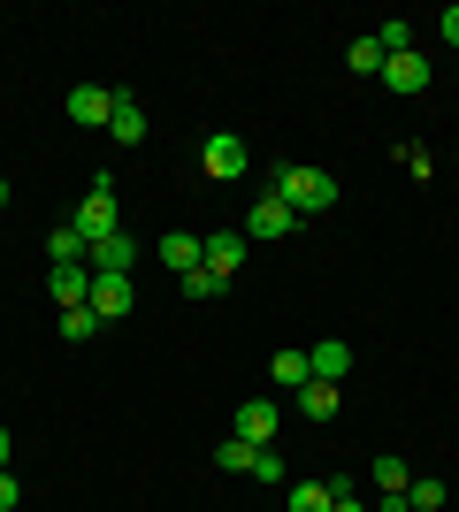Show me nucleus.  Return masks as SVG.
I'll use <instances>...</instances> for the list:
<instances>
[{
	"mask_svg": "<svg viewBox=\"0 0 459 512\" xmlns=\"http://www.w3.org/2000/svg\"><path fill=\"white\" fill-rule=\"evenodd\" d=\"M268 192L284 199L291 214H322V207H337V176H329V169H299V161H284V169L268 176Z\"/></svg>",
	"mask_w": 459,
	"mask_h": 512,
	"instance_id": "obj_1",
	"label": "nucleus"
},
{
	"mask_svg": "<svg viewBox=\"0 0 459 512\" xmlns=\"http://www.w3.org/2000/svg\"><path fill=\"white\" fill-rule=\"evenodd\" d=\"M69 230L85 237V245H100V237L123 230V222H115V184H108V176H92V192H85V207L69 214Z\"/></svg>",
	"mask_w": 459,
	"mask_h": 512,
	"instance_id": "obj_2",
	"label": "nucleus"
},
{
	"mask_svg": "<svg viewBox=\"0 0 459 512\" xmlns=\"http://www.w3.org/2000/svg\"><path fill=\"white\" fill-rule=\"evenodd\" d=\"M199 169L230 184V176H245V169H253V153H245V138H230V130H215V138L199 146Z\"/></svg>",
	"mask_w": 459,
	"mask_h": 512,
	"instance_id": "obj_3",
	"label": "nucleus"
},
{
	"mask_svg": "<svg viewBox=\"0 0 459 512\" xmlns=\"http://www.w3.org/2000/svg\"><path fill=\"white\" fill-rule=\"evenodd\" d=\"M115 100H123L115 85H77V92H69V123H85V130H108Z\"/></svg>",
	"mask_w": 459,
	"mask_h": 512,
	"instance_id": "obj_4",
	"label": "nucleus"
},
{
	"mask_svg": "<svg viewBox=\"0 0 459 512\" xmlns=\"http://www.w3.org/2000/svg\"><path fill=\"white\" fill-rule=\"evenodd\" d=\"M291 222H299V214H291V207H284L276 192H261V199H253V214H245V237H261V245H276V237H291Z\"/></svg>",
	"mask_w": 459,
	"mask_h": 512,
	"instance_id": "obj_5",
	"label": "nucleus"
},
{
	"mask_svg": "<svg viewBox=\"0 0 459 512\" xmlns=\"http://www.w3.org/2000/svg\"><path fill=\"white\" fill-rule=\"evenodd\" d=\"M199 268H215V276L230 283V276L245 268V237H238V230H215V237H199Z\"/></svg>",
	"mask_w": 459,
	"mask_h": 512,
	"instance_id": "obj_6",
	"label": "nucleus"
},
{
	"mask_svg": "<svg viewBox=\"0 0 459 512\" xmlns=\"http://www.w3.org/2000/svg\"><path fill=\"white\" fill-rule=\"evenodd\" d=\"M276 428H284V406H276V398H245L238 406V436L245 444H276Z\"/></svg>",
	"mask_w": 459,
	"mask_h": 512,
	"instance_id": "obj_7",
	"label": "nucleus"
},
{
	"mask_svg": "<svg viewBox=\"0 0 459 512\" xmlns=\"http://www.w3.org/2000/svg\"><path fill=\"white\" fill-rule=\"evenodd\" d=\"M92 314H100V321H123V314H131V306H138V291H131V276H92Z\"/></svg>",
	"mask_w": 459,
	"mask_h": 512,
	"instance_id": "obj_8",
	"label": "nucleus"
},
{
	"mask_svg": "<svg viewBox=\"0 0 459 512\" xmlns=\"http://www.w3.org/2000/svg\"><path fill=\"white\" fill-rule=\"evenodd\" d=\"M306 367H314V383H345V367H352V344H345V337H322V344H306Z\"/></svg>",
	"mask_w": 459,
	"mask_h": 512,
	"instance_id": "obj_9",
	"label": "nucleus"
},
{
	"mask_svg": "<svg viewBox=\"0 0 459 512\" xmlns=\"http://www.w3.org/2000/svg\"><path fill=\"white\" fill-rule=\"evenodd\" d=\"M131 260H138V245L115 230V237H100V245H92V276H131Z\"/></svg>",
	"mask_w": 459,
	"mask_h": 512,
	"instance_id": "obj_10",
	"label": "nucleus"
},
{
	"mask_svg": "<svg viewBox=\"0 0 459 512\" xmlns=\"http://www.w3.org/2000/svg\"><path fill=\"white\" fill-rule=\"evenodd\" d=\"M108 138H115V146H146V107H138L131 92L115 100V115H108Z\"/></svg>",
	"mask_w": 459,
	"mask_h": 512,
	"instance_id": "obj_11",
	"label": "nucleus"
},
{
	"mask_svg": "<svg viewBox=\"0 0 459 512\" xmlns=\"http://www.w3.org/2000/svg\"><path fill=\"white\" fill-rule=\"evenodd\" d=\"M46 291H54V306H85L92 299V268H54V276H46Z\"/></svg>",
	"mask_w": 459,
	"mask_h": 512,
	"instance_id": "obj_12",
	"label": "nucleus"
},
{
	"mask_svg": "<svg viewBox=\"0 0 459 512\" xmlns=\"http://www.w3.org/2000/svg\"><path fill=\"white\" fill-rule=\"evenodd\" d=\"M383 85L391 92H429V62H421V54H391V62H383Z\"/></svg>",
	"mask_w": 459,
	"mask_h": 512,
	"instance_id": "obj_13",
	"label": "nucleus"
},
{
	"mask_svg": "<svg viewBox=\"0 0 459 512\" xmlns=\"http://www.w3.org/2000/svg\"><path fill=\"white\" fill-rule=\"evenodd\" d=\"M46 260H54V268H92V245H85V237H77V230L62 222V230L46 237Z\"/></svg>",
	"mask_w": 459,
	"mask_h": 512,
	"instance_id": "obj_14",
	"label": "nucleus"
},
{
	"mask_svg": "<svg viewBox=\"0 0 459 512\" xmlns=\"http://www.w3.org/2000/svg\"><path fill=\"white\" fill-rule=\"evenodd\" d=\"M268 375H276L284 390H306V383H314V367H306V352H299V344H284V352L268 360Z\"/></svg>",
	"mask_w": 459,
	"mask_h": 512,
	"instance_id": "obj_15",
	"label": "nucleus"
},
{
	"mask_svg": "<svg viewBox=\"0 0 459 512\" xmlns=\"http://www.w3.org/2000/svg\"><path fill=\"white\" fill-rule=\"evenodd\" d=\"M161 260H169L176 276H192V268H199V237L192 230H169V237H161Z\"/></svg>",
	"mask_w": 459,
	"mask_h": 512,
	"instance_id": "obj_16",
	"label": "nucleus"
},
{
	"mask_svg": "<svg viewBox=\"0 0 459 512\" xmlns=\"http://www.w3.org/2000/svg\"><path fill=\"white\" fill-rule=\"evenodd\" d=\"M54 329H62V337H69V344H85V337H100V329H108V321L92 314V306H69V314H62V321H54Z\"/></svg>",
	"mask_w": 459,
	"mask_h": 512,
	"instance_id": "obj_17",
	"label": "nucleus"
},
{
	"mask_svg": "<svg viewBox=\"0 0 459 512\" xmlns=\"http://www.w3.org/2000/svg\"><path fill=\"white\" fill-rule=\"evenodd\" d=\"M345 62H352V77H383V46H375V31L345 46Z\"/></svg>",
	"mask_w": 459,
	"mask_h": 512,
	"instance_id": "obj_18",
	"label": "nucleus"
},
{
	"mask_svg": "<svg viewBox=\"0 0 459 512\" xmlns=\"http://www.w3.org/2000/svg\"><path fill=\"white\" fill-rule=\"evenodd\" d=\"M253 451H261V444H245V436H222L215 467H222V474H253Z\"/></svg>",
	"mask_w": 459,
	"mask_h": 512,
	"instance_id": "obj_19",
	"label": "nucleus"
},
{
	"mask_svg": "<svg viewBox=\"0 0 459 512\" xmlns=\"http://www.w3.org/2000/svg\"><path fill=\"white\" fill-rule=\"evenodd\" d=\"M299 413H306V421H329V413H337V383H306L299 390Z\"/></svg>",
	"mask_w": 459,
	"mask_h": 512,
	"instance_id": "obj_20",
	"label": "nucleus"
},
{
	"mask_svg": "<svg viewBox=\"0 0 459 512\" xmlns=\"http://www.w3.org/2000/svg\"><path fill=\"white\" fill-rule=\"evenodd\" d=\"M291 512H329V482H291Z\"/></svg>",
	"mask_w": 459,
	"mask_h": 512,
	"instance_id": "obj_21",
	"label": "nucleus"
},
{
	"mask_svg": "<svg viewBox=\"0 0 459 512\" xmlns=\"http://www.w3.org/2000/svg\"><path fill=\"white\" fill-rule=\"evenodd\" d=\"M222 291H230V283H222L215 268H192V276H184V299H222Z\"/></svg>",
	"mask_w": 459,
	"mask_h": 512,
	"instance_id": "obj_22",
	"label": "nucleus"
},
{
	"mask_svg": "<svg viewBox=\"0 0 459 512\" xmlns=\"http://www.w3.org/2000/svg\"><path fill=\"white\" fill-rule=\"evenodd\" d=\"M375 490H406V459H398V451L375 459Z\"/></svg>",
	"mask_w": 459,
	"mask_h": 512,
	"instance_id": "obj_23",
	"label": "nucleus"
},
{
	"mask_svg": "<svg viewBox=\"0 0 459 512\" xmlns=\"http://www.w3.org/2000/svg\"><path fill=\"white\" fill-rule=\"evenodd\" d=\"M284 474H291V467H284V459H276V451H268V444L253 451V482H284Z\"/></svg>",
	"mask_w": 459,
	"mask_h": 512,
	"instance_id": "obj_24",
	"label": "nucleus"
},
{
	"mask_svg": "<svg viewBox=\"0 0 459 512\" xmlns=\"http://www.w3.org/2000/svg\"><path fill=\"white\" fill-rule=\"evenodd\" d=\"M406 505H414V512H437V505H444V482H414V490H406Z\"/></svg>",
	"mask_w": 459,
	"mask_h": 512,
	"instance_id": "obj_25",
	"label": "nucleus"
},
{
	"mask_svg": "<svg viewBox=\"0 0 459 512\" xmlns=\"http://www.w3.org/2000/svg\"><path fill=\"white\" fill-rule=\"evenodd\" d=\"M437 31H444V46H459V0H452V8L437 16Z\"/></svg>",
	"mask_w": 459,
	"mask_h": 512,
	"instance_id": "obj_26",
	"label": "nucleus"
},
{
	"mask_svg": "<svg viewBox=\"0 0 459 512\" xmlns=\"http://www.w3.org/2000/svg\"><path fill=\"white\" fill-rule=\"evenodd\" d=\"M375 512H414V505H406V490H383V497H375Z\"/></svg>",
	"mask_w": 459,
	"mask_h": 512,
	"instance_id": "obj_27",
	"label": "nucleus"
},
{
	"mask_svg": "<svg viewBox=\"0 0 459 512\" xmlns=\"http://www.w3.org/2000/svg\"><path fill=\"white\" fill-rule=\"evenodd\" d=\"M16 497H23V490L8 482V467H0V512H16Z\"/></svg>",
	"mask_w": 459,
	"mask_h": 512,
	"instance_id": "obj_28",
	"label": "nucleus"
},
{
	"mask_svg": "<svg viewBox=\"0 0 459 512\" xmlns=\"http://www.w3.org/2000/svg\"><path fill=\"white\" fill-rule=\"evenodd\" d=\"M0 467H8V428H0Z\"/></svg>",
	"mask_w": 459,
	"mask_h": 512,
	"instance_id": "obj_29",
	"label": "nucleus"
},
{
	"mask_svg": "<svg viewBox=\"0 0 459 512\" xmlns=\"http://www.w3.org/2000/svg\"><path fill=\"white\" fill-rule=\"evenodd\" d=\"M0 207H8V176H0Z\"/></svg>",
	"mask_w": 459,
	"mask_h": 512,
	"instance_id": "obj_30",
	"label": "nucleus"
}]
</instances>
